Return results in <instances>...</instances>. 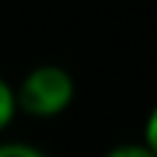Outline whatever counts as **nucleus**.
I'll return each instance as SVG.
<instances>
[{
    "mask_svg": "<svg viewBox=\"0 0 157 157\" xmlns=\"http://www.w3.org/2000/svg\"><path fill=\"white\" fill-rule=\"evenodd\" d=\"M14 98L17 112L36 121H48L67 112L76 98V82L62 65H36L20 78V84L14 87Z\"/></svg>",
    "mask_w": 157,
    "mask_h": 157,
    "instance_id": "nucleus-1",
    "label": "nucleus"
},
{
    "mask_svg": "<svg viewBox=\"0 0 157 157\" xmlns=\"http://www.w3.org/2000/svg\"><path fill=\"white\" fill-rule=\"evenodd\" d=\"M17 118V98H14V87L0 76V135H3Z\"/></svg>",
    "mask_w": 157,
    "mask_h": 157,
    "instance_id": "nucleus-2",
    "label": "nucleus"
},
{
    "mask_svg": "<svg viewBox=\"0 0 157 157\" xmlns=\"http://www.w3.org/2000/svg\"><path fill=\"white\" fill-rule=\"evenodd\" d=\"M0 157H48L42 149H36L31 143H20V140H3L0 143Z\"/></svg>",
    "mask_w": 157,
    "mask_h": 157,
    "instance_id": "nucleus-3",
    "label": "nucleus"
},
{
    "mask_svg": "<svg viewBox=\"0 0 157 157\" xmlns=\"http://www.w3.org/2000/svg\"><path fill=\"white\" fill-rule=\"evenodd\" d=\"M154 157H157V104L149 109L146 115V124H143V140H140Z\"/></svg>",
    "mask_w": 157,
    "mask_h": 157,
    "instance_id": "nucleus-4",
    "label": "nucleus"
},
{
    "mask_svg": "<svg viewBox=\"0 0 157 157\" xmlns=\"http://www.w3.org/2000/svg\"><path fill=\"white\" fill-rule=\"evenodd\" d=\"M104 157H154L143 143H118L112 146Z\"/></svg>",
    "mask_w": 157,
    "mask_h": 157,
    "instance_id": "nucleus-5",
    "label": "nucleus"
}]
</instances>
